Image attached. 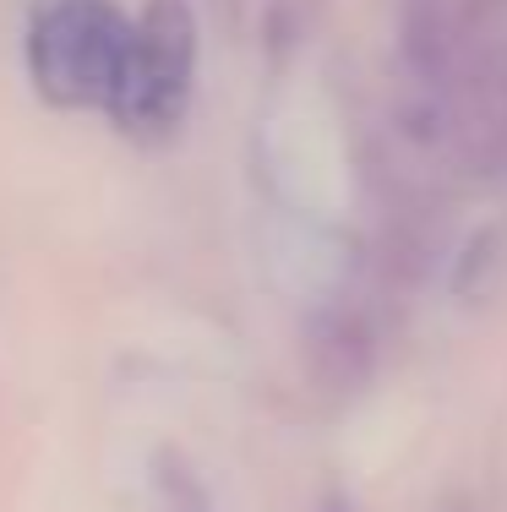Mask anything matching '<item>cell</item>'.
Here are the masks:
<instances>
[{
  "instance_id": "cell-2",
  "label": "cell",
  "mask_w": 507,
  "mask_h": 512,
  "mask_svg": "<svg viewBox=\"0 0 507 512\" xmlns=\"http://www.w3.org/2000/svg\"><path fill=\"white\" fill-rule=\"evenodd\" d=\"M191 71H197V28L186 0H153L142 22H131L110 115L126 131H169L186 109Z\"/></svg>"
},
{
  "instance_id": "cell-1",
  "label": "cell",
  "mask_w": 507,
  "mask_h": 512,
  "mask_svg": "<svg viewBox=\"0 0 507 512\" xmlns=\"http://www.w3.org/2000/svg\"><path fill=\"white\" fill-rule=\"evenodd\" d=\"M131 22L110 0H39L28 22L33 88L60 109H110Z\"/></svg>"
}]
</instances>
